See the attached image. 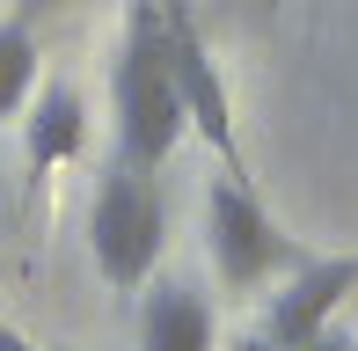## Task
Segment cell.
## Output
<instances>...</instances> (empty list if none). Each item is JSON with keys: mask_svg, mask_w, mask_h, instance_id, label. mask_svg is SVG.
<instances>
[{"mask_svg": "<svg viewBox=\"0 0 358 351\" xmlns=\"http://www.w3.org/2000/svg\"><path fill=\"white\" fill-rule=\"evenodd\" d=\"M358 293V257H322V264H300V278L285 285L278 300H271V315H264V337L292 351V344H307L315 329H329V315L344 308V300Z\"/></svg>", "mask_w": 358, "mask_h": 351, "instance_id": "obj_5", "label": "cell"}, {"mask_svg": "<svg viewBox=\"0 0 358 351\" xmlns=\"http://www.w3.org/2000/svg\"><path fill=\"white\" fill-rule=\"evenodd\" d=\"M161 234H169V213H161L154 176L117 162L95 183V205H88V257L103 271V285H117V293L146 285L161 264Z\"/></svg>", "mask_w": 358, "mask_h": 351, "instance_id": "obj_2", "label": "cell"}, {"mask_svg": "<svg viewBox=\"0 0 358 351\" xmlns=\"http://www.w3.org/2000/svg\"><path fill=\"white\" fill-rule=\"evenodd\" d=\"M139 351H213V300L190 278H154L139 300Z\"/></svg>", "mask_w": 358, "mask_h": 351, "instance_id": "obj_6", "label": "cell"}, {"mask_svg": "<svg viewBox=\"0 0 358 351\" xmlns=\"http://www.w3.org/2000/svg\"><path fill=\"white\" fill-rule=\"evenodd\" d=\"M59 351H73V344H59Z\"/></svg>", "mask_w": 358, "mask_h": 351, "instance_id": "obj_12", "label": "cell"}, {"mask_svg": "<svg viewBox=\"0 0 358 351\" xmlns=\"http://www.w3.org/2000/svg\"><path fill=\"white\" fill-rule=\"evenodd\" d=\"M161 29H169V59H176V88H183V117L205 147L220 154L227 169H241V139H234V103H227V81L205 59V37L190 22L183 0H161Z\"/></svg>", "mask_w": 358, "mask_h": 351, "instance_id": "obj_4", "label": "cell"}, {"mask_svg": "<svg viewBox=\"0 0 358 351\" xmlns=\"http://www.w3.org/2000/svg\"><path fill=\"white\" fill-rule=\"evenodd\" d=\"M29 88H37V44L22 22H0V124L29 103Z\"/></svg>", "mask_w": 358, "mask_h": 351, "instance_id": "obj_8", "label": "cell"}, {"mask_svg": "<svg viewBox=\"0 0 358 351\" xmlns=\"http://www.w3.org/2000/svg\"><path fill=\"white\" fill-rule=\"evenodd\" d=\"M110 110H117V162L154 176L190 124L176 59H169V29H161V0H132V15H124V44L110 59Z\"/></svg>", "mask_w": 358, "mask_h": 351, "instance_id": "obj_1", "label": "cell"}, {"mask_svg": "<svg viewBox=\"0 0 358 351\" xmlns=\"http://www.w3.org/2000/svg\"><path fill=\"white\" fill-rule=\"evenodd\" d=\"M292 351H358V337H344V329H315V337L292 344Z\"/></svg>", "mask_w": 358, "mask_h": 351, "instance_id": "obj_9", "label": "cell"}, {"mask_svg": "<svg viewBox=\"0 0 358 351\" xmlns=\"http://www.w3.org/2000/svg\"><path fill=\"white\" fill-rule=\"evenodd\" d=\"M88 147V103H80V88L66 81H44V88H29V117H22V154H29V169H59V162H73V154Z\"/></svg>", "mask_w": 358, "mask_h": 351, "instance_id": "obj_7", "label": "cell"}, {"mask_svg": "<svg viewBox=\"0 0 358 351\" xmlns=\"http://www.w3.org/2000/svg\"><path fill=\"white\" fill-rule=\"evenodd\" d=\"M205 234H213V264H220V278L234 285V293L264 285L271 271L292 257V249H285V234L271 227L264 198L249 190V176H241V169L213 176V190H205Z\"/></svg>", "mask_w": 358, "mask_h": 351, "instance_id": "obj_3", "label": "cell"}, {"mask_svg": "<svg viewBox=\"0 0 358 351\" xmlns=\"http://www.w3.org/2000/svg\"><path fill=\"white\" fill-rule=\"evenodd\" d=\"M29 8H59V0H29Z\"/></svg>", "mask_w": 358, "mask_h": 351, "instance_id": "obj_11", "label": "cell"}, {"mask_svg": "<svg viewBox=\"0 0 358 351\" xmlns=\"http://www.w3.org/2000/svg\"><path fill=\"white\" fill-rule=\"evenodd\" d=\"M0 351H37L29 337H15V329H0Z\"/></svg>", "mask_w": 358, "mask_h": 351, "instance_id": "obj_10", "label": "cell"}]
</instances>
